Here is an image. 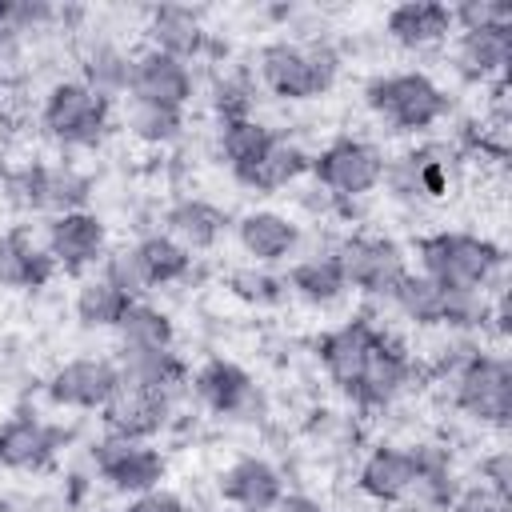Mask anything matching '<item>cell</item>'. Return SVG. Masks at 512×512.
<instances>
[{
    "instance_id": "cell-31",
    "label": "cell",
    "mask_w": 512,
    "mask_h": 512,
    "mask_svg": "<svg viewBox=\"0 0 512 512\" xmlns=\"http://www.w3.org/2000/svg\"><path fill=\"white\" fill-rule=\"evenodd\" d=\"M276 136H280V132H276L272 124L256 120V116L216 124V152H220V160L228 164L232 180H240L252 164H260V160H264V152L276 144Z\"/></svg>"
},
{
    "instance_id": "cell-15",
    "label": "cell",
    "mask_w": 512,
    "mask_h": 512,
    "mask_svg": "<svg viewBox=\"0 0 512 512\" xmlns=\"http://www.w3.org/2000/svg\"><path fill=\"white\" fill-rule=\"evenodd\" d=\"M196 96V72L188 60H176L168 52L144 48L132 56V80H128V100H148L184 112Z\"/></svg>"
},
{
    "instance_id": "cell-7",
    "label": "cell",
    "mask_w": 512,
    "mask_h": 512,
    "mask_svg": "<svg viewBox=\"0 0 512 512\" xmlns=\"http://www.w3.org/2000/svg\"><path fill=\"white\" fill-rule=\"evenodd\" d=\"M384 148L364 136H336L320 152H312L308 176L328 200H364L380 188L384 176Z\"/></svg>"
},
{
    "instance_id": "cell-4",
    "label": "cell",
    "mask_w": 512,
    "mask_h": 512,
    "mask_svg": "<svg viewBox=\"0 0 512 512\" xmlns=\"http://www.w3.org/2000/svg\"><path fill=\"white\" fill-rule=\"evenodd\" d=\"M360 96H364V108L392 132H428L452 112L448 92L428 72H416V68L376 72Z\"/></svg>"
},
{
    "instance_id": "cell-33",
    "label": "cell",
    "mask_w": 512,
    "mask_h": 512,
    "mask_svg": "<svg viewBox=\"0 0 512 512\" xmlns=\"http://www.w3.org/2000/svg\"><path fill=\"white\" fill-rule=\"evenodd\" d=\"M136 300L132 296H124L112 280H104L100 272L96 276H84L80 280V288H76V296H72V312H76V320L84 324V328H112L116 332V324L124 320V312L132 308Z\"/></svg>"
},
{
    "instance_id": "cell-32",
    "label": "cell",
    "mask_w": 512,
    "mask_h": 512,
    "mask_svg": "<svg viewBox=\"0 0 512 512\" xmlns=\"http://www.w3.org/2000/svg\"><path fill=\"white\" fill-rule=\"evenodd\" d=\"M136 252V264L144 272V284L148 292L152 288H168V284H180L188 272H192V252L184 244H176L168 232H148L132 244Z\"/></svg>"
},
{
    "instance_id": "cell-36",
    "label": "cell",
    "mask_w": 512,
    "mask_h": 512,
    "mask_svg": "<svg viewBox=\"0 0 512 512\" xmlns=\"http://www.w3.org/2000/svg\"><path fill=\"white\" fill-rule=\"evenodd\" d=\"M116 336H120V348H176L172 316L148 300H136L124 312V320L116 324Z\"/></svg>"
},
{
    "instance_id": "cell-35",
    "label": "cell",
    "mask_w": 512,
    "mask_h": 512,
    "mask_svg": "<svg viewBox=\"0 0 512 512\" xmlns=\"http://www.w3.org/2000/svg\"><path fill=\"white\" fill-rule=\"evenodd\" d=\"M256 92H260V84L248 68H220L208 84V104H212L216 124L256 116Z\"/></svg>"
},
{
    "instance_id": "cell-1",
    "label": "cell",
    "mask_w": 512,
    "mask_h": 512,
    "mask_svg": "<svg viewBox=\"0 0 512 512\" xmlns=\"http://www.w3.org/2000/svg\"><path fill=\"white\" fill-rule=\"evenodd\" d=\"M416 272L456 292H492L504 280V248L480 232L436 228L416 236Z\"/></svg>"
},
{
    "instance_id": "cell-39",
    "label": "cell",
    "mask_w": 512,
    "mask_h": 512,
    "mask_svg": "<svg viewBox=\"0 0 512 512\" xmlns=\"http://www.w3.org/2000/svg\"><path fill=\"white\" fill-rule=\"evenodd\" d=\"M100 276L112 280L124 296H132V300H148V284H144V272H140V264H136L132 244L108 248V256L100 260Z\"/></svg>"
},
{
    "instance_id": "cell-44",
    "label": "cell",
    "mask_w": 512,
    "mask_h": 512,
    "mask_svg": "<svg viewBox=\"0 0 512 512\" xmlns=\"http://www.w3.org/2000/svg\"><path fill=\"white\" fill-rule=\"evenodd\" d=\"M12 140H16V116H12V108L0 100V156L12 148Z\"/></svg>"
},
{
    "instance_id": "cell-38",
    "label": "cell",
    "mask_w": 512,
    "mask_h": 512,
    "mask_svg": "<svg viewBox=\"0 0 512 512\" xmlns=\"http://www.w3.org/2000/svg\"><path fill=\"white\" fill-rule=\"evenodd\" d=\"M52 20H60V8L48 4V0H0V40L40 32Z\"/></svg>"
},
{
    "instance_id": "cell-20",
    "label": "cell",
    "mask_w": 512,
    "mask_h": 512,
    "mask_svg": "<svg viewBox=\"0 0 512 512\" xmlns=\"http://www.w3.org/2000/svg\"><path fill=\"white\" fill-rule=\"evenodd\" d=\"M416 476H420L416 444H376L364 456V464L356 472V484L376 504H404Z\"/></svg>"
},
{
    "instance_id": "cell-26",
    "label": "cell",
    "mask_w": 512,
    "mask_h": 512,
    "mask_svg": "<svg viewBox=\"0 0 512 512\" xmlns=\"http://www.w3.org/2000/svg\"><path fill=\"white\" fill-rule=\"evenodd\" d=\"M148 48L156 52H168L176 60H196L204 48H208V32H204V20L196 8H184V4H160L148 12Z\"/></svg>"
},
{
    "instance_id": "cell-8",
    "label": "cell",
    "mask_w": 512,
    "mask_h": 512,
    "mask_svg": "<svg viewBox=\"0 0 512 512\" xmlns=\"http://www.w3.org/2000/svg\"><path fill=\"white\" fill-rule=\"evenodd\" d=\"M336 260L344 268V280H348V292H360V296H376V300H388L392 288L408 276V252L388 240V236H372V232H348L336 240Z\"/></svg>"
},
{
    "instance_id": "cell-17",
    "label": "cell",
    "mask_w": 512,
    "mask_h": 512,
    "mask_svg": "<svg viewBox=\"0 0 512 512\" xmlns=\"http://www.w3.org/2000/svg\"><path fill=\"white\" fill-rule=\"evenodd\" d=\"M216 492L236 512H276L280 500L288 496V484H284V472L272 460H264V456H236L216 476Z\"/></svg>"
},
{
    "instance_id": "cell-45",
    "label": "cell",
    "mask_w": 512,
    "mask_h": 512,
    "mask_svg": "<svg viewBox=\"0 0 512 512\" xmlns=\"http://www.w3.org/2000/svg\"><path fill=\"white\" fill-rule=\"evenodd\" d=\"M232 512H236V508H232Z\"/></svg>"
},
{
    "instance_id": "cell-3",
    "label": "cell",
    "mask_w": 512,
    "mask_h": 512,
    "mask_svg": "<svg viewBox=\"0 0 512 512\" xmlns=\"http://www.w3.org/2000/svg\"><path fill=\"white\" fill-rule=\"evenodd\" d=\"M252 76L288 104L320 100L340 76V52L328 40H268L256 52Z\"/></svg>"
},
{
    "instance_id": "cell-5",
    "label": "cell",
    "mask_w": 512,
    "mask_h": 512,
    "mask_svg": "<svg viewBox=\"0 0 512 512\" xmlns=\"http://www.w3.org/2000/svg\"><path fill=\"white\" fill-rule=\"evenodd\" d=\"M36 124L56 148H96L112 128V100L96 96L80 76L56 80L40 96Z\"/></svg>"
},
{
    "instance_id": "cell-10",
    "label": "cell",
    "mask_w": 512,
    "mask_h": 512,
    "mask_svg": "<svg viewBox=\"0 0 512 512\" xmlns=\"http://www.w3.org/2000/svg\"><path fill=\"white\" fill-rule=\"evenodd\" d=\"M92 472L120 496H140L148 488L164 484L168 460L152 440H120V436H100L92 444Z\"/></svg>"
},
{
    "instance_id": "cell-19",
    "label": "cell",
    "mask_w": 512,
    "mask_h": 512,
    "mask_svg": "<svg viewBox=\"0 0 512 512\" xmlns=\"http://www.w3.org/2000/svg\"><path fill=\"white\" fill-rule=\"evenodd\" d=\"M232 228H236L240 252H244L252 264H264V268L284 264V260L296 256L300 244H304L300 224H296L288 212H276V208H252V212H244Z\"/></svg>"
},
{
    "instance_id": "cell-41",
    "label": "cell",
    "mask_w": 512,
    "mask_h": 512,
    "mask_svg": "<svg viewBox=\"0 0 512 512\" xmlns=\"http://www.w3.org/2000/svg\"><path fill=\"white\" fill-rule=\"evenodd\" d=\"M448 512H512V496H500L484 484H468V488L456 492Z\"/></svg>"
},
{
    "instance_id": "cell-22",
    "label": "cell",
    "mask_w": 512,
    "mask_h": 512,
    "mask_svg": "<svg viewBox=\"0 0 512 512\" xmlns=\"http://www.w3.org/2000/svg\"><path fill=\"white\" fill-rule=\"evenodd\" d=\"M56 276V260L48 256L44 240L32 236V228L16 224L0 232V288L12 292H36Z\"/></svg>"
},
{
    "instance_id": "cell-28",
    "label": "cell",
    "mask_w": 512,
    "mask_h": 512,
    "mask_svg": "<svg viewBox=\"0 0 512 512\" xmlns=\"http://www.w3.org/2000/svg\"><path fill=\"white\" fill-rule=\"evenodd\" d=\"M308 168H312V152H304L300 140H292V136L280 132L276 144L264 152V160L252 164L236 184L248 188V192H256V196H276V192L292 188L296 180H304Z\"/></svg>"
},
{
    "instance_id": "cell-25",
    "label": "cell",
    "mask_w": 512,
    "mask_h": 512,
    "mask_svg": "<svg viewBox=\"0 0 512 512\" xmlns=\"http://www.w3.org/2000/svg\"><path fill=\"white\" fill-rule=\"evenodd\" d=\"M284 284H288V296H296L308 308H328L348 296V280H344V268L332 248L292 260L284 272Z\"/></svg>"
},
{
    "instance_id": "cell-21",
    "label": "cell",
    "mask_w": 512,
    "mask_h": 512,
    "mask_svg": "<svg viewBox=\"0 0 512 512\" xmlns=\"http://www.w3.org/2000/svg\"><path fill=\"white\" fill-rule=\"evenodd\" d=\"M452 64L468 84H488V80H504L508 60H512V24H496V28H468V32H452Z\"/></svg>"
},
{
    "instance_id": "cell-13",
    "label": "cell",
    "mask_w": 512,
    "mask_h": 512,
    "mask_svg": "<svg viewBox=\"0 0 512 512\" xmlns=\"http://www.w3.org/2000/svg\"><path fill=\"white\" fill-rule=\"evenodd\" d=\"M176 408L172 392H156V388H140V384H116V392L108 396V404L100 408L104 420V436H120V440H152L168 428Z\"/></svg>"
},
{
    "instance_id": "cell-30",
    "label": "cell",
    "mask_w": 512,
    "mask_h": 512,
    "mask_svg": "<svg viewBox=\"0 0 512 512\" xmlns=\"http://www.w3.org/2000/svg\"><path fill=\"white\" fill-rule=\"evenodd\" d=\"M132 56L120 40L112 36H96L84 44L80 52V80L104 96V100H116V96H128V80H132Z\"/></svg>"
},
{
    "instance_id": "cell-18",
    "label": "cell",
    "mask_w": 512,
    "mask_h": 512,
    "mask_svg": "<svg viewBox=\"0 0 512 512\" xmlns=\"http://www.w3.org/2000/svg\"><path fill=\"white\" fill-rule=\"evenodd\" d=\"M68 432L60 424H48L40 412H12L0 420V468L12 472H40L60 448Z\"/></svg>"
},
{
    "instance_id": "cell-27",
    "label": "cell",
    "mask_w": 512,
    "mask_h": 512,
    "mask_svg": "<svg viewBox=\"0 0 512 512\" xmlns=\"http://www.w3.org/2000/svg\"><path fill=\"white\" fill-rule=\"evenodd\" d=\"M120 380L124 384H140V388H156V392H180L188 388V360L176 348H120L116 356Z\"/></svg>"
},
{
    "instance_id": "cell-23",
    "label": "cell",
    "mask_w": 512,
    "mask_h": 512,
    "mask_svg": "<svg viewBox=\"0 0 512 512\" xmlns=\"http://www.w3.org/2000/svg\"><path fill=\"white\" fill-rule=\"evenodd\" d=\"M452 8L440 0H404L396 8H388L384 16V36L408 52H424L436 48L452 36Z\"/></svg>"
},
{
    "instance_id": "cell-14",
    "label": "cell",
    "mask_w": 512,
    "mask_h": 512,
    "mask_svg": "<svg viewBox=\"0 0 512 512\" xmlns=\"http://www.w3.org/2000/svg\"><path fill=\"white\" fill-rule=\"evenodd\" d=\"M44 248L56 260V272L100 268V260L108 256V224L88 208L64 212V216H48Z\"/></svg>"
},
{
    "instance_id": "cell-42",
    "label": "cell",
    "mask_w": 512,
    "mask_h": 512,
    "mask_svg": "<svg viewBox=\"0 0 512 512\" xmlns=\"http://www.w3.org/2000/svg\"><path fill=\"white\" fill-rule=\"evenodd\" d=\"M120 512H192V508H188V500L180 492H172V488L160 484V488H148L140 496H128Z\"/></svg>"
},
{
    "instance_id": "cell-11",
    "label": "cell",
    "mask_w": 512,
    "mask_h": 512,
    "mask_svg": "<svg viewBox=\"0 0 512 512\" xmlns=\"http://www.w3.org/2000/svg\"><path fill=\"white\" fill-rule=\"evenodd\" d=\"M188 388L208 412H216L224 420H256L264 412V396H260L252 372L224 356H208L200 368H192Z\"/></svg>"
},
{
    "instance_id": "cell-34",
    "label": "cell",
    "mask_w": 512,
    "mask_h": 512,
    "mask_svg": "<svg viewBox=\"0 0 512 512\" xmlns=\"http://www.w3.org/2000/svg\"><path fill=\"white\" fill-rule=\"evenodd\" d=\"M120 124L132 140L152 144V148H168L184 136V112L164 108V104H148V100H128Z\"/></svg>"
},
{
    "instance_id": "cell-40",
    "label": "cell",
    "mask_w": 512,
    "mask_h": 512,
    "mask_svg": "<svg viewBox=\"0 0 512 512\" xmlns=\"http://www.w3.org/2000/svg\"><path fill=\"white\" fill-rule=\"evenodd\" d=\"M496 24H512V4L508 0H464V4H452V28L456 32L496 28Z\"/></svg>"
},
{
    "instance_id": "cell-6",
    "label": "cell",
    "mask_w": 512,
    "mask_h": 512,
    "mask_svg": "<svg viewBox=\"0 0 512 512\" xmlns=\"http://www.w3.org/2000/svg\"><path fill=\"white\" fill-rule=\"evenodd\" d=\"M4 192L24 212L64 216L88 208L92 180L68 160H24L4 172Z\"/></svg>"
},
{
    "instance_id": "cell-2",
    "label": "cell",
    "mask_w": 512,
    "mask_h": 512,
    "mask_svg": "<svg viewBox=\"0 0 512 512\" xmlns=\"http://www.w3.org/2000/svg\"><path fill=\"white\" fill-rule=\"evenodd\" d=\"M452 408L476 424L508 428L512 420V364L496 348L460 344L456 356L444 360Z\"/></svg>"
},
{
    "instance_id": "cell-29",
    "label": "cell",
    "mask_w": 512,
    "mask_h": 512,
    "mask_svg": "<svg viewBox=\"0 0 512 512\" xmlns=\"http://www.w3.org/2000/svg\"><path fill=\"white\" fill-rule=\"evenodd\" d=\"M416 456H420V476L404 500V508L412 512H448L460 484H456V468H452V452L444 444H416Z\"/></svg>"
},
{
    "instance_id": "cell-24",
    "label": "cell",
    "mask_w": 512,
    "mask_h": 512,
    "mask_svg": "<svg viewBox=\"0 0 512 512\" xmlns=\"http://www.w3.org/2000/svg\"><path fill=\"white\" fill-rule=\"evenodd\" d=\"M232 228L228 212L204 196H180L164 208V232L184 244L188 252H208L220 244V236Z\"/></svg>"
},
{
    "instance_id": "cell-12",
    "label": "cell",
    "mask_w": 512,
    "mask_h": 512,
    "mask_svg": "<svg viewBox=\"0 0 512 512\" xmlns=\"http://www.w3.org/2000/svg\"><path fill=\"white\" fill-rule=\"evenodd\" d=\"M116 384L120 368L112 356H72L44 380V396L68 412H100Z\"/></svg>"
},
{
    "instance_id": "cell-43",
    "label": "cell",
    "mask_w": 512,
    "mask_h": 512,
    "mask_svg": "<svg viewBox=\"0 0 512 512\" xmlns=\"http://www.w3.org/2000/svg\"><path fill=\"white\" fill-rule=\"evenodd\" d=\"M480 484L500 492V496H512V452L508 448L480 456Z\"/></svg>"
},
{
    "instance_id": "cell-37",
    "label": "cell",
    "mask_w": 512,
    "mask_h": 512,
    "mask_svg": "<svg viewBox=\"0 0 512 512\" xmlns=\"http://www.w3.org/2000/svg\"><path fill=\"white\" fill-rule=\"evenodd\" d=\"M224 288L252 304V308H280L288 300V284H284V272L276 268H264V264H240L224 276Z\"/></svg>"
},
{
    "instance_id": "cell-9",
    "label": "cell",
    "mask_w": 512,
    "mask_h": 512,
    "mask_svg": "<svg viewBox=\"0 0 512 512\" xmlns=\"http://www.w3.org/2000/svg\"><path fill=\"white\" fill-rule=\"evenodd\" d=\"M384 192L400 204H428V200H444L456 184V168H452V152L444 144H420L412 152L388 156L384 160V176H380Z\"/></svg>"
},
{
    "instance_id": "cell-16",
    "label": "cell",
    "mask_w": 512,
    "mask_h": 512,
    "mask_svg": "<svg viewBox=\"0 0 512 512\" xmlns=\"http://www.w3.org/2000/svg\"><path fill=\"white\" fill-rule=\"evenodd\" d=\"M376 332H380V324L360 312V316L340 320L336 328H328V332L316 340V356H320L324 376H328L348 400H352V392H356V380H360V368H364V360H368V348H372Z\"/></svg>"
}]
</instances>
